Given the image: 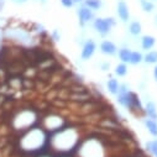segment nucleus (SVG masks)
<instances>
[{"label":"nucleus","mask_w":157,"mask_h":157,"mask_svg":"<svg viewBox=\"0 0 157 157\" xmlns=\"http://www.w3.org/2000/svg\"><path fill=\"white\" fill-rule=\"evenodd\" d=\"M116 101L119 103L121 106L129 109L130 111H144V108L141 105V101H140V98L137 97L136 93L131 92V90H128L125 93H117L116 94Z\"/></svg>","instance_id":"1"},{"label":"nucleus","mask_w":157,"mask_h":157,"mask_svg":"<svg viewBox=\"0 0 157 157\" xmlns=\"http://www.w3.org/2000/svg\"><path fill=\"white\" fill-rule=\"evenodd\" d=\"M93 26H94V30H95L99 35L105 36V35H108V33L111 31V29L115 26V20H114L113 17H105V19L98 17V19L94 20Z\"/></svg>","instance_id":"2"},{"label":"nucleus","mask_w":157,"mask_h":157,"mask_svg":"<svg viewBox=\"0 0 157 157\" xmlns=\"http://www.w3.org/2000/svg\"><path fill=\"white\" fill-rule=\"evenodd\" d=\"M95 50H97L95 42L89 38V40H87V41L84 42V45H83V48H82V52H81V58H82L83 61L90 59V58L94 56Z\"/></svg>","instance_id":"3"},{"label":"nucleus","mask_w":157,"mask_h":157,"mask_svg":"<svg viewBox=\"0 0 157 157\" xmlns=\"http://www.w3.org/2000/svg\"><path fill=\"white\" fill-rule=\"evenodd\" d=\"M77 14H78V17H79V21H81L82 25H84L87 22H90L94 19L93 10L89 9V8H87V6L79 8V9H78V11H77Z\"/></svg>","instance_id":"4"},{"label":"nucleus","mask_w":157,"mask_h":157,"mask_svg":"<svg viewBox=\"0 0 157 157\" xmlns=\"http://www.w3.org/2000/svg\"><path fill=\"white\" fill-rule=\"evenodd\" d=\"M100 52L103 55H106V56H114L117 52V48H116V45L113 41L104 40L100 44Z\"/></svg>","instance_id":"5"},{"label":"nucleus","mask_w":157,"mask_h":157,"mask_svg":"<svg viewBox=\"0 0 157 157\" xmlns=\"http://www.w3.org/2000/svg\"><path fill=\"white\" fill-rule=\"evenodd\" d=\"M116 13H117V16L120 17V20L124 21V22H126L129 20V17H130L129 8H128L126 3L123 2V0H120V2L117 3V5H116Z\"/></svg>","instance_id":"6"},{"label":"nucleus","mask_w":157,"mask_h":157,"mask_svg":"<svg viewBox=\"0 0 157 157\" xmlns=\"http://www.w3.org/2000/svg\"><path fill=\"white\" fill-rule=\"evenodd\" d=\"M144 111L150 119H155V120L157 119V106H156V103H153L152 100H148L146 103Z\"/></svg>","instance_id":"7"},{"label":"nucleus","mask_w":157,"mask_h":157,"mask_svg":"<svg viewBox=\"0 0 157 157\" xmlns=\"http://www.w3.org/2000/svg\"><path fill=\"white\" fill-rule=\"evenodd\" d=\"M155 44H156V38L153 36H150V35L142 36V38H141V47H142V50L151 51L153 48Z\"/></svg>","instance_id":"8"},{"label":"nucleus","mask_w":157,"mask_h":157,"mask_svg":"<svg viewBox=\"0 0 157 157\" xmlns=\"http://www.w3.org/2000/svg\"><path fill=\"white\" fill-rule=\"evenodd\" d=\"M119 87H120V83L116 78H109L108 82H106V90L113 94V95H116L117 92H119Z\"/></svg>","instance_id":"9"},{"label":"nucleus","mask_w":157,"mask_h":157,"mask_svg":"<svg viewBox=\"0 0 157 157\" xmlns=\"http://www.w3.org/2000/svg\"><path fill=\"white\" fill-rule=\"evenodd\" d=\"M145 126L150 132V135H152L153 137H157V121L155 119H150V117L145 119Z\"/></svg>","instance_id":"10"},{"label":"nucleus","mask_w":157,"mask_h":157,"mask_svg":"<svg viewBox=\"0 0 157 157\" xmlns=\"http://www.w3.org/2000/svg\"><path fill=\"white\" fill-rule=\"evenodd\" d=\"M131 50H129V48H126V47H124V48H120L119 50V58H120V61L123 62V63H130V57H131Z\"/></svg>","instance_id":"11"},{"label":"nucleus","mask_w":157,"mask_h":157,"mask_svg":"<svg viewBox=\"0 0 157 157\" xmlns=\"http://www.w3.org/2000/svg\"><path fill=\"white\" fill-rule=\"evenodd\" d=\"M128 72H129L128 66H126V63H123V62L119 63V64H116V67L114 69V73L117 77H125L128 74Z\"/></svg>","instance_id":"12"},{"label":"nucleus","mask_w":157,"mask_h":157,"mask_svg":"<svg viewBox=\"0 0 157 157\" xmlns=\"http://www.w3.org/2000/svg\"><path fill=\"white\" fill-rule=\"evenodd\" d=\"M142 31V26L139 21H132L129 26V32L132 35V36H139Z\"/></svg>","instance_id":"13"},{"label":"nucleus","mask_w":157,"mask_h":157,"mask_svg":"<svg viewBox=\"0 0 157 157\" xmlns=\"http://www.w3.org/2000/svg\"><path fill=\"white\" fill-rule=\"evenodd\" d=\"M144 61L147 64H156L157 63V51H147L144 56Z\"/></svg>","instance_id":"14"},{"label":"nucleus","mask_w":157,"mask_h":157,"mask_svg":"<svg viewBox=\"0 0 157 157\" xmlns=\"http://www.w3.org/2000/svg\"><path fill=\"white\" fill-rule=\"evenodd\" d=\"M84 6L92 10H99L103 6V2L101 0H84Z\"/></svg>","instance_id":"15"},{"label":"nucleus","mask_w":157,"mask_h":157,"mask_svg":"<svg viewBox=\"0 0 157 157\" xmlns=\"http://www.w3.org/2000/svg\"><path fill=\"white\" fill-rule=\"evenodd\" d=\"M144 61V55L139 51H132L131 52V57H130V64H140Z\"/></svg>","instance_id":"16"},{"label":"nucleus","mask_w":157,"mask_h":157,"mask_svg":"<svg viewBox=\"0 0 157 157\" xmlns=\"http://www.w3.org/2000/svg\"><path fill=\"white\" fill-rule=\"evenodd\" d=\"M146 150H147L151 155L156 156V155H157V139L146 142Z\"/></svg>","instance_id":"17"},{"label":"nucleus","mask_w":157,"mask_h":157,"mask_svg":"<svg viewBox=\"0 0 157 157\" xmlns=\"http://www.w3.org/2000/svg\"><path fill=\"white\" fill-rule=\"evenodd\" d=\"M140 3H141V6H142L144 11H146V13H151L155 8L151 0H140Z\"/></svg>","instance_id":"18"},{"label":"nucleus","mask_w":157,"mask_h":157,"mask_svg":"<svg viewBox=\"0 0 157 157\" xmlns=\"http://www.w3.org/2000/svg\"><path fill=\"white\" fill-rule=\"evenodd\" d=\"M61 3L64 8H72L74 5V2L73 0H61Z\"/></svg>","instance_id":"19"},{"label":"nucleus","mask_w":157,"mask_h":157,"mask_svg":"<svg viewBox=\"0 0 157 157\" xmlns=\"http://www.w3.org/2000/svg\"><path fill=\"white\" fill-rule=\"evenodd\" d=\"M52 37H53V40H55V41H58L59 38H61V35L58 33V31H57V30H55V31L52 32Z\"/></svg>","instance_id":"20"},{"label":"nucleus","mask_w":157,"mask_h":157,"mask_svg":"<svg viewBox=\"0 0 157 157\" xmlns=\"http://www.w3.org/2000/svg\"><path fill=\"white\" fill-rule=\"evenodd\" d=\"M153 78H155V81L157 82V63L155 64V68H153Z\"/></svg>","instance_id":"21"},{"label":"nucleus","mask_w":157,"mask_h":157,"mask_svg":"<svg viewBox=\"0 0 157 157\" xmlns=\"http://www.w3.org/2000/svg\"><path fill=\"white\" fill-rule=\"evenodd\" d=\"M108 68H110V64H109V63H104V64L101 66V69H103V71H108Z\"/></svg>","instance_id":"22"},{"label":"nucleus","mask_w":157,"mask_h":157,"mask_svg":"<svg viewBox=\"0 0 157 157\" xmlns=\"http://www.w3.org/2000/svg\"><path fill=\"white\" fill-rule=\"evenodd\" d=\"M14 2H15V3H19V4H20V3L22 4V3H25V2H27V0H14Z\"/></svg>","instance_id":"23"},{"label":"nucleus","mask_w":157,"mask_h":157,"mask_svg":"<svg viewBox=\"0 0 157 157\" xmlns=\"http://www.w3.org/2000/svg\"><path fill=\"white\" fill-rule=\"evenodd\" d=\"M73 2H74V3H82L83 0H73Z\"/></svg>","instance_id":"24"},{"label":"nucleus","mask_w":157,"mask_h":157,"mask_svg":"<svg viewBox=\"0 0 157 157\" xmlns=\"http://www.w3.org/2000/svg\"><path fill=\"white\" fill-rule=\"evenodd\" d=\"M155 157H157V155H156V156H155Z\"/></svg>","instance_id":"25"}]
</instances>
